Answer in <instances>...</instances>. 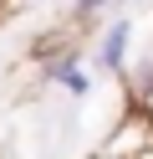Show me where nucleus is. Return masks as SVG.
<instances>
[{
	"label": "nucleus",
	"instance_id": "f257e3e1",
	"mask_svg": "<svg viewBox=\"0 0 153 159\" xmlns=\"http://www.w3.org/2000/svg\"><path fill=\"white\" fill-rule=\"evenodd\" d=\"M128 46H133V21L128 16L107 21V31H102V41H97V67L102 72H122V67H128Z\"/></svg>",
	"mask_w": 153,
	"mask_h": 159
},
{
	"label": "nucleus",
	"instance_id": "f03ea898",
	"mask_svg": "<svg viewBox=\"0 0 153 159\" xmlns=\"http://www.w3.org/2000/svg\"><path fill=\"white\" fill-rule=\"evenodd\" d=\"M51 77H56V87H66L71 98H87V87H92V77L82 72V67L71 62V57H66V62H56V67H51Z\"/></svg>",
	"mask_w": 153,
	"mask_h": 159
},
{
	"label": "nucleus",
	"instance_id": "7ed1b4c3",
	"mask_svg": "<svg viewBox=\"0 0 153 159\" xmlns=\"http://www.w3.org/2000/svg\"><path fill=\"white\" fill-rule=\"evenodd\" d=\"M112 5H128V0H112Z\"/></svg>",
	"mask_w": 153,
	"mask_h": 159
},
{
	"label": "nucleus",
	"instance_id": "20e7f679",
	"mask_svg": "<svg viewBox=\"0 0 153 159\" xmlns=\"http://www.w3.org/2000/svg\"><path fill=\"white\" fill-rule=\"evenodd\" d=\"M102 159H107V154H102Z\"/></svg>",
	"mask_w": 153,
	"mask_h": 159
}]
</instances>
